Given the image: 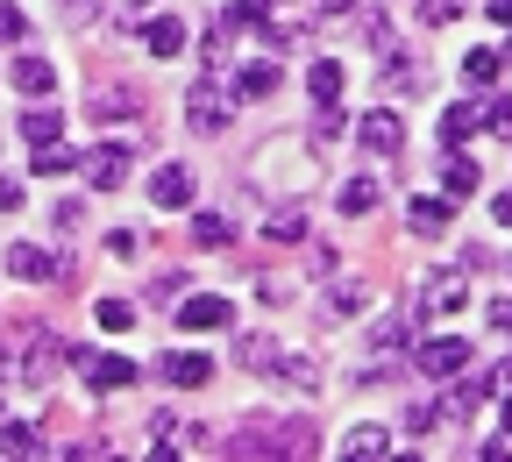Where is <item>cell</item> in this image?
Returning <instances> with one entry per match:
<instances>
[{"mask_svg": "<svg viewBox=\"0 0 512 462\" xmlns=\"http://www.w3.org/2000/svg\"><path fill=\"white\" fill-rule=\"evenodd\" d=\"M178 327H185V335H221V327H235V306L221 292H192L178 306Z\"/></svg>", "mask_w": 512, "mask_h": 462, "instance_id": "6da1fadb", "label": "cell"}, {"mask_svg": "<svg viewBox=\"0 0 512 462\" xmlns=\"http://www.w3.org/2000/svg\"><path fill=\"white\" fill-rule=\"evenodd\" d=\"M356 143H363L370 157H399V143H406V121H399L392 107H370V114L356 121Z\"/></svg>", "mask_w": 512, "mask_h": 462, "instance_id": "7a4b0ae2", "label": "cell"}, {"mask_svg": "<svg viewBox=\"0 0 512 462\" xmlns=\"http://www.w3.org/2000/svg\"><path fill=\"white\" fill-rule=\"evenodd\" d=\"M128 171H136V150H128V143H100V150L86 157V185H93V192L128 185Z\"/></svg>", "mask_w": 512, "mask_h": 462, "instance_id": "3957f363", "label": "cell"}, {"mask_svg": "<svg viewBox=\"0 0 512 462\" xmlns=\"http://www.w3.org/2000/svg\"><path fill=\"white\" fill-rule=\"evenodd\" d=\"M463 299H470V278L456 271V263H448V271H434V278H427L420 313H441V320H448V313H463Z\"/></svg>", "mask_w": 512, "mask_h": 462, "instance_id": "277c9868", "label": "cell"}, {"mask_svg": "<svg viewBox=\"0 0 512 462\" xmlns=\"http://www.w3.org/2000/svg\"><path fill=\"white\" fill-rule=\"evenodd\" d=\"M420 377H456V370H470V342H456V335H434V342H420Z\"/></svg>", "mask_w": 512, "mask_h": 462, "instance_id": "5b68a950", "label": "cell"}, {"mask_svg": "<svg viewBox=\"0 0 512 462\" xmlns=\"http://www.w3.org/2000/svg\"><path fill=\"white\" fill-rule=\"evenodd\" d=\"M8 278H22V285H50V278H57V256L36 249V242H15V249H8Z\"/></svg>", "mask_w": 512, "mask_h": 462, "instance_id": "8992f818", "label": "cell"}, {"mask_svg": "<svg viewBox=\"0 0 512 462\" xmlns=\"http://www.w3.org/2000/svg\"><path fill=\"white\" fill-rule=\"evenodd\" d=\"M185 121L200 128V136H221V128H228V100H221L214 86H192V100H185Z\"/></svg>", "mask_w": 512, "mask_h": 462, "instance_id": "52a82bcc", "label": "cell"}, {"mask_svg": "<svg viewBox=\"0 0 512 462\" xmlns=\"http://www.w3.org/2000/svg\"><path fill=\"white\" fill-rule=\"evenodd\" d=\"M192 200V171L185 164H157L150 171V207H185Z\"/></svg>", "mask_w": 512, "mask_h": 462, "instance_id": "ba28073f", "label": "cell"}, {"mask_svg": "<svg viewBox=\"0 0 512 462\" xmlns=\"http://www.w3.org/2000/svg\"><path fill=\"white\" fill-rule=\"evenodd\" d=\"M164 384L200 391V384H214V363H207V356H192V349H178V356H164Z\"/></svg>", "mask_w": 512, "mask_h": 462, "instance_id": "9c48e42d", "label": "cell"}, {"mask_svg": "<svg viewBox=\"0 0 512 462\" xmlns=\"http://www.w3.org/2000/svg\"><path fill=\"white\" fill-rule=\"evenodd\" d=\"M143 370L128 363V356H86V384L93 391H121V384H136Z\"/></svg>", "mask_w": 512, "mask_h": 462, "instance_id": "30bf717a", "label": "cell"}, {"mask_svg": "<svg viewBox=\"0 0 512 462\" xmlns=\"http://www.w3.org/2000/svg\"><path fill=\"white\" fill-rule=\"evenodd\" d=\"M477 128H484V100H463V107L441 114V143H470Z\"/></svg>", "mask_w": 512, "mask_h": 462, "instance_id": "8fae6325", "label": "cell"}, {"mask_svg": "<svg viewBox=\"0 0 512 462\" xmlns=\"http://www.w3.org/2000/svg\"><path fill=\"white\" fill-rule=\"evenodd\" d=\"M86 114H93V121H128V114H143V100L128 93V86H107V93L86 100Z\"/></svg>", "mask_w": 512, "mask_h": 462, "instance_id": "7c38bea8", "label": "cell"}, {"mask_svg": "<svg viewBox=\"0 0 512 462\" xmlns=\"http://www.w3.org/2000/svg\"><path fill=\"white\" fill-rule=\"evenodd\" d=\"M448 221H456V214H448V200H427V192L406 207V228H413V235H448Z\"/></svg>", "mask_w": 512, "mask_h": 462, "instance_id": "4fadbf2b", "label": "cell"}, {"mask_svg": "<svg viewBox=\"0 0 512 462\" xmlns=\"http://www.w3.org/2000/svg\"><path fill=\"white\" fill-rule=\"evenodd\" d=\"M306 93H313V107H335V100H342V64L320 57L313 72H306Z\"/></svg>", "mask_w": 512, "mask_h": 462, "instance_id": "5bb4252c", "label": "cell"}, {"mask_svg": "<svg viewBox=\"0 0 512 462\" xmlns=\"http://www.w3.org/2000/svg\"><path fill=\"white\" fill-rule=\"evenodd\" d=\"M86 157L79 150H64V143H36V157H29V171L36 178H64V171H79Z\"/></svg>", "mask_w": 512, "mask_h": 462, "instance_id": "9a60e30c", "label": "cell"}, {"mask_svg": "<svg viewBox=\"0 0 512 462\" xmlns=\"http://www.w3.org/2000/svg\"><path fill=\"white\" fill-rule=\"evenodd\" d=\"M64 136V121H57V107H22V143H57Z\"/></svg>", "mask_w": 512, "mask_h": 462, "instance_id": "2e32d148", "label": "cell"}, {"mask_svg": "<svg viewBox=\"0 0 512 462\" xmlns=\"http://www.w3.org/2000/svg\"><path fill=\"white\" fill-rule=\"evenodd\" d=\"M15 86H22L29 100H43V93L57 86V72H50V57H15Z\"/></svg>", "mask_w": 512, "mask_h": 462, "instance_id": "e0dca14e", "label": "cell"}, {"mask_svg": "<svg viewBox=\"0 0 512 462\" xmlns=\"http://www.w3.org/2000/svg\"><path fill=\"white\" fill-rule=\"evenodd\" d=\"M384 448H392V434H384V427H349L335 455H349V462H363V455H384Z\"/></svg>", "mask_w": 512, "mask_h": 462, "instance_id": "ac0fdd59", "label": "cell"}, {"mask_svg": "<svg viewBox=\"0 0 512 462\" xmlns=\"http://www.w3.org/2000/svg\"><path fill=\"white\" fill-rule=\"evenodd\" d=\"M143 43H150V57H178V50H185V22H171V15H157V22L143 29Z\"/></svg>", "mask_w": 512, "mask_h": 462, "instance_id": "d6986e66", "label": "cell"}, {"mask_svg": "<svg viewBox=\"0 0 512 462\" xmlns=\"http://www.w3.org/2000/svg\"><path fill=\"white\" fill-rule=\"evenodd\" d=\"M0 455H43V434L29 420H0Z\"/></svg>", "mask_w": 512, "mask_h": 462, "instance_id": "ffe728a7", "label": "cell"}, {"mask_svg": "<svg viewBox=\"0 0 512 462\" xmlns=\"http://www.w3.org/2000/svg\"><path fill=\"white\" fill-rule=\"evenodd\" d=\"M299 235H306V214L299 207H271L264 214V242H299Z\"/></svg>", "mask_w": 512, "mask_h": 462, "instance_id": "44dd1931", "label": "cell"}, {"mask_svg": "<svg viewBox=\"0 0 512 462\" xmlns=\"http://www.w3.org/2000/svg\"><path fill=\"white\" fill-rule=\"evenodd\" d=\"M278 86V64H242V79H235V100H264Z\"/></svg>", "mask_w": 512, "mask_h": 462, "instance_id": "7402d4cb", "label": "cell"}, {"mask_svg": "<svg viewBox=\"0 0 512 462\" xmlns=\"http://www.w3.org/2000/svg\"><path fill=\"white\" fill-rule=\"evenodd\" d=\"M377 200H384L377 178H349V185H342V214H370Z\"/></svg>", "mask_w": 512, "mask_h": 462, "instance_id": "603a6c76", "label": "cell"}, {"mask_svg": "<svg viewBox=\"0 0 512 462\" xmlns=\"http://www.w3.org/2000/svg\"><path fill=\"white\" fill-rule=\"evenodd\" d=\"M93 320L107 327V335H128V327H136V306H128V299H100V306H93Z\"/></svg>", "mask_w": 512, "mask_h": 462, "instance_id": "cb8c5ba5", "label": "cell"}, {"mask_svg": "<svg viewBox=\"0 0 512 462\" xmlns=\"http://www.w3.org/2000/svg\"><path fill=\"white\" fill-rule=\"evenodd\" d=\"M441 185L456 192V200H463V192H477V164H470V157H448V164H441Z\"/></svg>", "mask_w": 512, "mask_h": 462, "instance_id": "d4e9b609", "label": "cell"}, {"mask_svg": "<svg viewBox=\"0 0 512 462\" xmlns=\"http://www.w3.org/2000/svg\"><path fill=\"white\" fill-rule=\"evenodd\" d=\"M235 228H228V214H192V242H207V249H221Z\"/></svg>", "mask_w": 512, "mask_h": 462, "instance_id": "484cf974", "label": "cell"}, {"mask_svg": "<svg viewBox=\"0 0 512 462\" xmlns=\"http://www.w3.org/2000/svg\"><path fill=\"white\" fill-rule=\"evenodd\" d=\"M278 370H285V384H292V391H320V370H313L306 356H278Z\"/></svg>", "mask_w": 512, "mask_h": 462, "instance_id": "4316f807", "label": "cell"}, {"mask_svg": "<svg viewBox=\"0 0 512 462\" xmlns=\"http://www.w3.org/2000/svg\"><path fill=\"white\" fill-rule=\"evenodd\" d=\"M50 356H57V342H50V335H36V342H29V356H22V370H29V384H43V370H50Z\"/></svg>", "mask_w": 512, "mask_h": 462, "instance_id": "83f0119b", "label": "cell"}, {"mask_svg": "<svg viewBox=\"0 0 512 462\" xmlns=\"http://www.w3.org/2000/svg\"><path fill=\"white\" fill-rule=\"evenodd\" d=\"M463 79H470V86H491V79H498V57H491V50H470V57H463Z\"/></svg>", "mask_w": 512, "mask_h": 462, "instance_id": "f1b7e54d", "label": "cell"}, {"mask_svg": "<svg viewBox=\"0 0 512 462\" xmlns=\"http://www.w3.org/2000/svg\"><path fill=\"white\" fill-rule=\"evenodd\" d=\"M235 356H242L249 370H256V363H278V342H264V335H242V342H235Z\"/></svg>", "mask_w": 512, "mask_h": 462, "instance_id": "f546056e", "label": "cell"}, {"mask_svg": "<svg viewBox=\"0 0 512 462\" xmlns=\"http://www.w3.org/2000/svg\"><path fill=\"white\" fill-rule=\"evenodd\" d=\"M484 128L512 143V100H484Z\"/></svg>", "mask_w": 512, "mask_h": 462, "instance_id": "4dcf8cb0", "label": "cell"}, {"mask_svg": "<svg viewBox=\"0 0 512 462\" xmlns=\"http://www.w3.org/2000/svg\"><path fill=\"white\" fill-rule=\"evenodd\" d=\"M15 36H22V8H0V50H8Z\"/></svg>", "mask_w": 512, "mask_h": 462, "instance_id": "1f68e13d", "label": "cell"}, {"mask_svg": "<svg viewBox=\"0 0 512 462\" xmlns=\"http://www.w3.org/2000/svg\"><path fill=\"white\" fill-rule=\"evenodd\" d=\"M484 313H491V327H505V335H512V299H491Z\"/></svg>", "mask_w": 512, "mask_h": 462, "instance_id": "d6a6232c", "label": "cell"}, {"mask_svg": "<svg viewBox=\"0 0 512 462\" xmlns=\"http://www.w3.org/2000/svg\"><path fill=\"white\" fill-rule=\"evenodd\" d=\"M491 214H498V228H512V192H498V207H491Z\"/></svg>", "mask_w": 512, "mask_h": 462, "instance_id": "836d02e7", "label": "cell"}, {"mask_svg": "<svg viewBox=\"0 0 512 462\" xmlns=\"http://www.w3.org/2000/svg\"><path fill=\"white\" fill-rule=\"evenodd\" d=\"M313 8H320V15H349V8H356V0H313Z\"/></svg>", "mask_w": 512, "mask_h": 462, "instance_id": "e575fe53", "label": "cell"}, {"mask_svg": "<svg viewBox=\"0 0 512 462\" xmlns=\"http://www.w3.org/2000/svg\"><path fill=\"white\" fill-rule=\"evenodd\" d=\"M491 22H505V29H512V0H491Z\"/></svg>", "mask_w": 512, "mask_h": 462, "instance_id": "d590c367", "label": "cell"}, {"mask_svg": "<svg viewBox=\"0 0 512 462\" xmlns=\"http://www.w3.org/2000/svg\"><path fill=\"white\" fill-rule=\"evenodd\" d=\"M0 384H8V356H0Z\"/></svg>", "mask_w": 512, "mask_h": 462, "instance_id": "8d00e7d4", "label": "cell"}, {"mask_svg": "<svg viewBox=\"0 0 512 462\" xmlns=\"http://www.w3.org/2000/svg\"><path fill=\"white\" fill-rule=\"evenodd\" d=\"M264 8H285V0H264Z\"/></svg>", "mask_w": 512, "mask_h": 462, "instance_id": "74e56055", "label": "cell"}, {"mask_svg": "<svg viewBox=\"0 0 512 462\" xmlns=\"http://www.w3.org/2000/svg\"><path fill=\"white\" fill-rule=\"evenodd\" d=\"M505 427H512V406H505Z\"/></svg>", "mask_w": 512, "mask_h": 462, "instance_id": "f35d334b", "label": "cell"}]
</instances>
